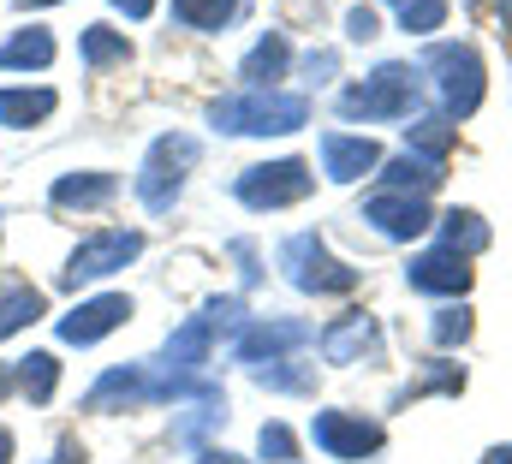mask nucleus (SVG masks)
Segmentation results:
<instances>
[{
  "instance_id": "19",
  "label": "nucleus",
  "mask_w": 512,
  "mask_h": 464,
  "mask_svg": "<svg viewBox=\"0 0 512 464\" xmlns=\"http://www.w3.org/2000/svg\"><path fill=\"white\" fill-rule=\"evenodd\" d=\"M42 66H54V36L42 24H30L12 42H0V72H42Z\"/></svg>"
},
{
  "instance_id": "6",
  "label": "nucleus",
  "mask_w": 512,
  "mask_h": 464,
  "mask_svg": "<svg viewBox=\"0 0 512 464\" xmlns=\"http://www.w3.org/2000/svg\"><path fill=\"white\" fill-rule=\"evenodd\" d=\"M429 72H435V96H441V119H471L483 108V60H477V48H465V42H435L429 48V60H423Z\"/></svg>"
},
{
  "instance_id": "3",
  "label": "nucleus",
  "mask_w": 512,
  "mask_h": 464,
  "mask_svg": "<svg viewBox=\"0 0 512 464\" xmlns=\"http://www.w3.org/2000/svg\"><path fill=\"white\" fill-rule=\"evenodd\" d=\"M197 161H203V143H197L191 131L155 137L149 155H143V167H137V203H143L149 215H167V209L179 203V191H185V179H191Z\"/></svg>"
},
{
  "instance_id": "23",
  "label": "nucleus",
  "mask_w": 512,
  "mask_h": 464,
  "mask_svg": "<svg viewBox=\"0 0 512 464\" xmlns=\"http://www.w3.org/2000/svg\"><path fill=\"white\" fill-rule=\"evenodd\" d=\"M441 250H459V256L489 250V221L477 209H447L441 215Z\"/></svg>"
},
{
  "instance_id": "11",
  "label": "nucleus",
  "mask_w": 512,
  "mask_h": 464,
  "mask_svg": "<svg viewBox=\"0 0 512 464\" xmlns=\"http://www.w3.org/2000/svg\"><path fill=\"white\" fill-rule=\"evenodd\" d=\"M405 286L411 292H423V298H465L471 292V256H459V250H423V256H411V268H405Z\"/></svg>"
},
{
  "instance_id": "35",
  "label": "nucleus",
  "mask_w": 512,
  "mask_h": 464,
  "mask_svg": "<svg viewBox=\"0 0 512 464\" xmlns=\"http://www.w3.org/2000/svg\"><path fill=\"white\" fill-rule=\"evenodd\" d=\"M0 464H12V429H0Z\"/></svg>"
},
{
  "instance_id": "2",
  "label": "nucleus",
  "mask_w": 512,
  "mask_h": 464,
  "mask_svg": "<svg viewBox=\"0 0 512 464\" xmlns=\"http://www.w3.org/2000/svg\"><path fill=\"white\" fill-rule=\"evenodd\" d=\"M209 125L233 137H286L310 125V96L304 90H239L209 108Z\"/></svg>"
},
{
  "instance_id": "20",
  "label": "nucleus",
  "mask_w": 512,
  "mask_h": 464,
  "mask_svg": "<svg viewBox=\"0 0 512 464\" xmlns=\"http://www.w3.org/2000/svg\"><path fill=\"white\" fill-rule=\"evenodd\" d=\"M54 108H60V96H54L48 84H36V90H0V125H12V131L42 125Z\"/></svg>"
},
{
  "instance_id": "33",
  "label": "nucleus",
  "mask_w": 512,
  "mask_h": 464,
  "mask_svg": "<svg viewBox=\"0 0 512 464\" xmlns=\"http://www.w3.org/2000/svg\"><path fill=\"white\" fill-rule=\"evenodd\" d=\"M114 12H126V18H149L155 12V0H108Z\"/></svg>"
},
{
  "instance_id": "15",
  "label": "nucleus",
  "mask_w": 512,
  "mask_h": 464,
  "mask_svg": "<svg viewBox=\"0 0 512 464\" xmlns=\"http://www.w3.org/2000/svg\"><path fill=\"white\" fill-rule=\"evenodd\" d=\"M316 149H322V173H328L334 185H358L364 173H376V167H382V149H376L370 137H346V131H328Z\"/></svg>"
},
{
  "instance_id": "4",
  "label": "nucleus",
  "mask_w": 512,
  "mask_h": 464,
  "mask_svg": "<svg viewBox=\"0 0 512 464\" xmlns=\"http://www.w3.org/2000/svg\"><path fill=\"white\" fill-rule=\"evenodd\" d=\"M274 262H280V274H286L298 292H310V298H346V292H358V268L340 262V256L322 244V232H292Z\"/></svg>"
},
{
  "instance_id": "9",
  "label": "nucleus",
  "mask_w": 512,
  "mask_h": 464,
  "mask_svg": "<svg viewBox=\"0 0 512 464\" xmlns=\"http://www.w3.org/2000/svg\"><path fill=\"white\" fill-rule=\"evenodd\" d=\"M310 441H316V453H328V459H376L387 447V429L376 417H364V411H316L310 417Z\"/></svg>"
},
{
  "instance_id": "1",
  "label": "nucleus",
  "mask_w": 512,
  "mask_h": 464,
  "mask_svg": "<svg viewBox=\"0 0 512 464\" xmlns=\"http://www.w3.org/2000/svg\"><path fill=\"white\" fill-rule=\"evenodd\" d=\"M417 108H423V72L411 60H382L376 72L340 90V119H364V125H393Z\"/></svg>"
},
{
  "instance_id": "30",
  "label": "nucleus",
  "mask_w": 512,
  "mask_h": 464,
  "mask_svg": "<svg viewBox=\"0 0 512 464\" xmlns=\"http://www.w3.org/2000/svg\"><path fill=\"white\" fill-rule=\"evenodd\" d=\"M471 328H477V322H471V310H465V304H447V310H435L429 340H435L441 351H447V346H465V340H471Z\"/></svg>"
},
{
  "instance_id": "28",
  "label": "nucleus",
  "mask_w": 512,
  "mask_h": 464,
  "mask_svg": "<svg viewBox=\"0 0 512 464\" xmlns=\"http://www.w3.org/2000/svg\"><path fill=\"white\" fill-rule=\"evenodd\" d=\"M459 387H465V369H459V363H429V375H423V381H411V387H399V393H393V411H399V405H411V399H423V393H459Z\"/></svg>"
},
{
  "instance_id": "29",
  "label": "nucleus",
  "mask_w": 512,
  "mask_h": 464,
  "mask_svg": "<svg viewBox=\"0 0 512 464\" xmlns=\"http://www.w3.org/2000/svg\"><path fill=\"white\" fill-rule=\"evenodd\" d=\"M286 363H292V357H280V363H262V369H251V375L268 387V393H310V387H316V369H310V363L286 369Z\"/></svg>"
},
{
  "instance_id": "16",
  "label": "nucleus",
  "mask_w": 512,
  "mask_h": 464,
  "mask_svg": "<svg viewBox=\"0 0 512 464\" xmlns=\"http://www.w3.org/2000/svg\"><path fill=\"white\" fill-rule=\"evenodd\" d=\"M48 197H54V209H78L84 215V209H108L120 197V179L114 173H60Z\"/></svg>"
},
{
  "instance_id": "37",
  "label": "nucleus",
  "mask_w": 512,
  "mask_h": 464,
  "mask_svg": "<svg viewBox=\"0 0 512 464\" xmlns=\"http://www.w3.org/2000/svg\"><path fill=\"white\" fill-rule=\"evenodd\" d=\"M6 387H12V375H6V363H0V399H6Z\"/></svg>"
},
{
  "instance_id": "8",
  "label": "nucleus",
  "mask_w": 512,
  "mask_h": 464,
  "mask_svg": "<svg viewBox=\"0 0 512 464\" xmlns=\"http://www.w3.org/2000/svg\"><path fill=\"white\" fill-rule=\"evenodd\" d=\"M143 256V232L137 227H114V232H90L72 256H66V268H60V286L66 292H78V286H96V280H108V274H120L126 262Z\"/></svg>"
},
{
  "instance_id": "13",
  "label": "nucleus",
  "mask_w": 512,
  "mask_h": 464,
  "mask_svg": "<svg viewBox=\"0 0 512 464\" xmlns=\"http://www.w3.org/2000/svg\"><path fill=\"white\" fill-rule=\"evenodd\" d=\"M126 322H131V298L126 292H102V298H84L72 316H60V340L66 346H96Z\"/></svg>"
},
{
  "instance_id": "14",
  "label": "nucleus",
  "mask_w": 512,
  "mask_h": 464,
  "mask_svg": "<svg viewBox=\"0 0 512 464\" xmlns=\"http://www.w3.org/2000/svg\"><path fill=\"white\" fill-rule=\"evenodd\" d=\"M316 351H322V363H364V357L382 351V328H376V316H364V310L334 316V322L316 334Z\"/></svg>"
},
{
  "instance_id": "18",
  "label": "nucleus",
  "mask_w": 512,
  "mask_h": 464,
  "mask_svg": "<svg viewBox=\"0 0 512 464\" xmlns=\"http://www.w3.org/2000/svg\"><path fill=\"white\" fill-rule=\"evenodd\" d=\"M382 191H405V197H429L441 179H447V167H435V161H423V155H399V161H387L382 173Z\"/></svg>"
},
{
  "instance_id": "5",
  "label": "nucleus",
  "mask_w": 512,
  "mask_h": 464,
  "mask_svg": "<svg viewBox=\"0 0 512 464\" xmlns=\"http://www.w3.org/2000/svg\"><path fill=\"white\" fill-rule=\"evenodd\" d=\"M239 316H245L239 298H215V304H203L185 328L167 334V346H161V357H155V369H161V375H197V369L209 363L215 340H221L227 328H239Z\"/></svg>"
},
{
  "instance_id": "34",
  "label": "nucleus",
  "mask_w": 512,
  "mask_h": 464,
  "mask_svg": "<svg viewBox=\"0 0 512 464\" xmlns=\"http://www.w3.org/2000/svg\"><path fill=\"white\" fill-rule=\"evenodd\" d=\"M477 464H512V447H489V453H483Z\"/></svg>"
},
{
  "instance_id": "10",
  "label": "nucleus",
  "mask_w": 512,
  "mask_h": 464,
  "mask_svg": "<svg viewBox=\"0 0 512 464\" xmlns=\"http://www.w3.org/2000/svg\"><path fill=\"white\" fill-rule=\"evenodd\" d=\"M310 340H316V334H310L304 322H292V316H274V322H268V316H256L251 328L239 334L233 357H239V363H251V369H262V363H280V357L304 351Z\"/></svg>"
},
{
  "instance_id": "12",
  "label": "nucleus",
  "mask_w": 512,
  "mask_h": 464,
  "mask_svg": "<svg viewBox=\"0 0 512 464\" xmlns=\"http://www.w3.org/2000/svg\"><path fill=\"white\" fill-rule=\"evenodd\" d=\"M364 221L382 232V238H393V244H411V238H423V232L435 227L429 197H405V191H376L364 203Z\"/></svg>"
},
{
  "instance_id": "24",
  "label": "nucleus",
  "mask_w": 512,
  "mask_h": 464,
  "mask_svg": "<svg viewBox=\"0 0 512 464\" xmlns=\"http://www.w3.org/2000/svg\"><path fill=\"white\" fill-rule=\"evenodd\" d=\"M54 387H60V357H54V351H30V357H18V393H24L30 405H48Z\"/></svg>"
},
{
  "instance_id": "27",
  "label": "nucleus",
  "mask_w": 512,
  "mask_h": 464,
  "mask_svg": "<svg viewBox=\"0 0 512 464\" xmlns=\"http://www.w3.org/2000/svg\"><path fill=\"white\" fill-rule=\"evenodd\" d=\"M387 12L399 18V30L411 36H435L447 24V0H387Z\"/></svg>"
},
{
  "instance_id": "22",
  "label": "nucleus",
  "mask_w": 512,
  "mask_h": 464,
  "mask_svg": "<svg viewBox=\"0 0 512 464\" xmlns=\"http://www.w3.org/2000/svg\"><path fill=\"white\" fill-rule=\"evenodd\" d=\"M405 137H411V149H405V155H423V161L447 167L459 125H453V119H441V114H429V119H417V125H405Z\"/></svg>"
},
{
  "instance_id": "38",
  "label": "nucleus",
  "mask_w": 512,
  "mask_h": 464,
  "mask_svg": "<svg viewBox=\"0 0 512 464\" xmlns=\"http://www.w3.org/2000/svg\"><path fill=\"white\" fill-rule=\"evenodd\" d=\"M501 18H512V0H501Z\"/></svg>"
},
{
  "instance_id": "26",
  "label": "nucleus",
  "mask_w": 512,
  "mask_h": 464,
  "mask_svg": "<svg viewBox=\"0 0 512 464\" xmlns=\"http://www.w3.org/2000/svg\"><path fill=\"white\" fill-rule=\"evenodd\" d=\"M239 6L245 0H173V18L185 30H227L239 18Z\"/></svg>"
},
{
  "instance_id": "17",
  "label": "nucleus",
  "mask_w": 512,
  "mask_h": 464,
  "mask_svg": "<svg viewBox=\"0 0 512 464\" xmlns=\"http://www.w3.org/2000/svg\"><path fill=\"white\" fill-rule=\"evenodd\" d=\"M286 66H292V42H286L280 30H268V36L256 42L251 54L239 60V78H245L251 90H280V78H286Z\"/></svg>"
},
{
  "instance_id": "7",
  "label": "nucleus",
  "mask_w": 512,
  "mask_h": 464,
  "mask_svg": "<svg viewBox=\"0 0 512 464\" xmlns=\"http://www.w3.org/2000/svg\"><path fill=\"white\" fill-rule=\"evenodd\" d=\"M316 191V173H310V161H298V155H280V161H256L239 173V185H233V197L245 203V209H292V203H304Z\"/></svg>"
},
{
  "instance_id": "36",
  "label": "nucleus",
  "mask_w": 512,
  "mask_h": 464,
  "mask_svg": "<svg viewBox=\"0 0 512 464\" xmlns=\"http://www.w3.org/2000/svg\"><path fill=\"white\" fill-rule=\"evenodd\" d=\"M18 6H24V12H30V6H36V12H42V6H60V0H18Z\"/></svg>"
},
{
  "instance_id": "21",
  "label": "nucleus",
  "mask_w": 512,
  "mask_h": 464,
  "mask_svg": "<svg viewBox=\"0 0 512 464\" xmlns=\"http://www.w3.org/2000/svg\"><path fill=\"white\" fill-rule=\"evenodd\" d=\"M42 310H48V298H42L36 286L6 280V286H0V340H12V334H24L30 322H42Z\"/></svg>"
},
{
  "instance_id": "32",
  "label": "nucleus",
  "mask_w": 512,
  "mask_h": 464,
  "mask_svg": "<svg viewBox=\"0 0 512 464\" xmlns=\"http://www.w3.org/2000/svg\"><path fill=\"white\" fill-rule=\"evenodd\" d=\"M376 30H382V18H376L370 6H352V12H346V36H352V42H370Z\"/></svg>"
},
{
  "instance_id": "25",
  "label": "nucleus",
  "mask_w": 512,
  "mask_h": 464,
  "mask_svg": "<svg viewBox=\"0 0 512 464\" xmlns=\"http://www.w3.org/2000/svg\"><path fill=\"white\" fill-rule=\"evenodd\" d=\"M78 54H84V66H126V60H131V42H126V30L90 24V30L78 36Z\"/></svg>"
},
{
  "instance_id": "31",
  "label": "nucleus",
  "mask_w": 512,
  "mask_h": 464,
  "mask_svg": "<svg viewBox=\"0 0 512 464\" xmlns=\"http://www.w3.org/2000/svg\"><path fill=\"white\" fill-rule=\"evenodd\" d=\"M256 453L268 464H292L298 459V435L286 429V423H262V435H256Z\"/></svg>"
}]
</instances>
